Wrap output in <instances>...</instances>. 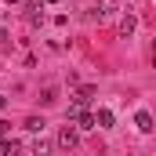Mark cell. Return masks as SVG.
<instances>
[{"label": "cell", "instance_id": "9c48e42d", "mask_svg": "<svg viewBox=\"0 0 156 156\" xmlns=\"http://www.w3.org/2000/svg\"><path fill=\"white\" fill-rule=\"evenodd\" d=\"M44 127H47V123H44L40 116H29V120H26V131H33V134H40Z\"/></svg>", "mask_w": 156, "mask_h": 156}, {"label": "cell", "instance_id": "7a4b0ae2", "mask_svg": "<svg viewBox=\"0 0 156 156\" xmlns=\"http://www.w3.org/2000/svg\"><path fill=\"white\" fill-rule=\"evenodd\" d=\"M58 145H62V149H73V145H76V131H73V127H62V131H58Z\"/></svg>", "mask_w": 156, "mask_h": 156}, {"label": "cell", "instance_id": "6da1fadb", "mask_svg": "<svg viewBox=\"0 0 156 156\" xmlns=\"http://www.w3.org/2000/svg\"><path fill=\"white\" fill-rule=\"evenodd\" d=\"M113 15H116V0H98L91 11V18H98V22H109Z\"/></svg>", "mask_w": 156, "mask_h": 156}, {"label": "cell", "instance_id": "8992f818", "mask_svg": "<svg viewBox=\"0 0 156 156\" xmlns=\"http://www.w3.org/2000/svg\"><path fill=\"white\" fill-rule=\"evenodd\" d=\"M91 98H94V87L87 83V87H80V91H76V98H73V102H76V105H87Z\"/></svg>", "mask_w": 156, "mask_h": 156}, {"label": "cell", "instance_id": "277c9868", "mask_svg": "<svg viewBox=\"0 0 156 156\" xmlns=\"http://www.w3.org/2000/svg\"><path fill=\"white\" fill-rule=\"evenodd\" d=\"M134 123H138V131H142V134H153V131H156V127H153V116H149L145 109H142V113L134 116Z\"/></svg>", "mask_w": 156, "mask_h": 156}, {"label": "cell", "instance_id": "5bb4252c", "mask_svg": "<svg viewBox=\"0 0 156 156\" xmlns=\"http://www.w3.org/2000/svg\"><path fill=\"white\" fill-rule=\"evenodd\" d=\"M7 4H18V0H7Z\"/></svg>", "mask_w": 156, "mask_h": 156}, {"label": "cell", "instance_id": "9a60e30c", "mask_svg": "<svg viewBox=\"0 0 156 156\" xmlns=\"http://www.w3.org/2000/svg\"><path fill=\"white\" fill-rule=\"evenodd\" d=\"M47 4H55V0H47Z\"/></svg>", "mask_w": 156, "mask_h": 156}, {"label": "cell", "instance_id": "8fae6325", "mask_svg": "<svg viewBox=\"0 0 156 156\" xmlns=\"http://www.w3.org/2000/svg\"><path fill=\"white\" fill-rule=\"evenodd\" d=\"M33 156H51V145L47 142H33Z\"/></svg>", "mask_w": 156, "mask_h": 156}, {"label": "cell", "instance_id": "52a82bcc", "mask_svg": "<svg viewBox=\"0 0 156 156\" xmlns=\"http://www.w3.org/2000/svg\"><path fill=\"white\" fill-rule=\"evenodd\" d=\"M94 123L98 127H113V109H98L94 113Z\"/></svg>", "mask_w": 156, "mask_h": 156}, {"label": "cell", "instance_id": "3957f363", "mask_svg": "<svg viewBox=\"0 0 156 156\" xmlns=\"http://www.w3.org/2000/svg\"><path fill=\"white\" fill-rule=\"evenodd\" d=\"M134 26H138V18H134V15H131V11H127V15H123V18H120V37H131V33H134Z\"/></svg>", "mask_w": 156, "mask_h": 156}, {"label": "cell", "instance_id": "ba28073f", "mask_svg": "<svg viewBox=\"0 0 156 156\" xmlns=\"http://www.w3.org/2000/svg\"><path fill=\"white\" fill-rule=\"evenodd\" d=\"M55 98H58V87H55V83H47V87H44V94H40V102H44V105H51Z\"/></svg>", "mask_w": 156, "mask_h": 156}, {"label": "cell", "instance_id": "5b68a950", "mask_svg": "<svg viewBox=\"0 0 156 156\" xmlns=\"http://www.w3.org/2000/svg\"><path fill=\"white\" fill-rule=\"evenodd\" d=\"M26 11H29V22H33V26L44 22V7H40V0H29V4H26Z\"/></svg>", "mask_w": 156, "mask_h": 156}, {"label": "cell", "instance_id": "7c38bea8", "mask_svg": "<svg viewBox=\"0 0 156 156\" xmlns=\"http://www.w3.org/2000/svg\"><path fill=\"white\" fill-rule=\"evenodd\" d=\"M0 153H4V156H15V153H18V142H0Z\"/></svg>", "mask_w": 156, "mask_h": 156}, {"label": "cell", "instance_id": "4fadbf2b", "mask_svg": "<svg viewBox=\"0 0 156 156\" xmlns=\"http://www.w3.org/2000/svg\"><path fill=\"white\" fill-rule=\"evenodd\" d=\"M4 105H7V98H4V94H0V109H4Z\"/></svg>", "mask_w": 156, "mask_h": 156}, {"label": "cell", "instance_id": "30bf717a", "mask_svg": "<svg viewBox=\"0 0 156 156\" xmlns=\"http://www.w3.org/2000/svg\"><path fill=\"white\" fill-rule=\"evenodd\" d=\"M76 123H80V127H83V131H94V127H98L91 113H80V120H76Z\"/></svg>", "mask_w": 156, "mask_h": 156}]
</instances>
